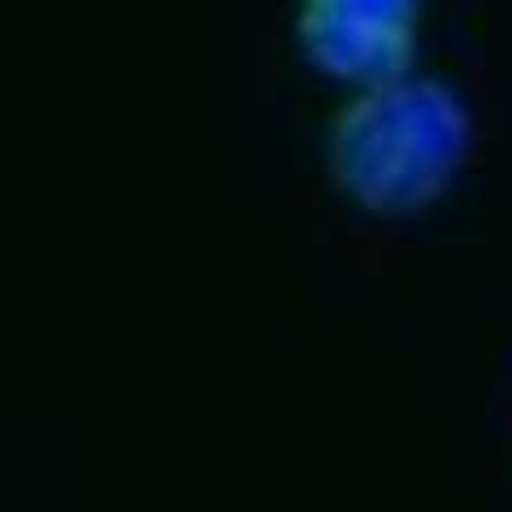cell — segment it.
Here are the masks:
<instances>
[{
    "label": "cell",
    "mask_w": 512,
    "mask_h": 512,
    "mask_svg": "<svg viewBox=\"0 0 512 512\" xmlns=\"http://www.w3.org/2000/svg\"><path fill=\"white\" fill-rule=\"evenodd\" d=\"M473 144V113L447 79L408 74L348 96L326 126V170L356 209L408 217L456 183Z\"/></svg>",
    "instance_id": "6da1fadb"
},
{
    "label": "cell",
    "mask_w": 512,
    "mask_h": 512,
    "mask_svg": "<svg viewBox=\"0 0 512 512\" xmlns=\"http://www.w3.org/2000/svg\"><path fill=\"white\" fill-rule=\"evenodd\" d=\"M296 40L313 70L356 92L408 79L421 40L417 0H304Z\"/></svg>",
    "instance_id": "7a4b0ae2"
}]
</instances>
